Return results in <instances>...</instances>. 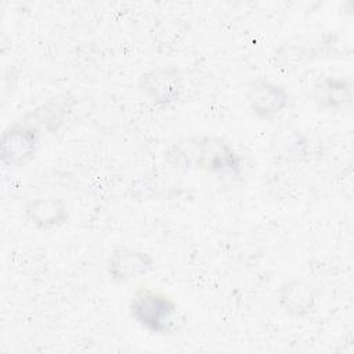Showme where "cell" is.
Here are the masks:
<instances>
[{
	"mask_svg": "<svg viewBox=\"0 0 354 354\" xmlns=\"http://www.w3.org/2000/svg\"><path fill=\"white\" fill-rule=\"evenodd\" d=\"M337 36L333 32L322 33L317 37L286 41L275 48L272 54L274 68H295L313 59L329 57L336 51Z\"/></svg>",
	"mask_w": 354,
	"mask_h": 354,
	"instance_id": "obj_3",
	"label": "cell"
},
{
	"mask_svg": "<svg viewBox=\"0 0 354 354\" xmlns=\"http://www.w3.org/2000/svg\"><path fill=\"white\" fill-rule=\"evenodd\" d=\"M153 267L155 260L148 252L127 245L113 248L106 259V272L116 283H127L145 277Z\"/></svg>",
	"mask_w": 354,
	"mask_h": 354,
	"instance_id": "obj_8",
	"label": "cell"
},
{
	"mask_svg": "<svg viewBox=\"0 0 354 354\" xmlns=\"http://www.w3.org/2000/svg\"><path fill=\"white\" fill-rule=\"evenodd\" d=\"M28 221L37 230H53L64 225L69 220V209L62 199L40 196L29 199L24 206Z\"/></svg>",
	"mask_w": 354,
	"mask_h": 354,
	"instance_id": "obj_11",
	"label": "cell"
},
{
	"mask_svg": "<svg viewBox=\"0 0 354 354\" xmlns=\"http://www.w3.org/2000/svg\"><path fill=\"white\" fill-rule=\"evenodd\" d=\"M40 133L22 123L12 122L1 136V162L8 166L22 167L30 163L39 148Z\"/></svg>",
	"mask_w": 354,
	"mask_h": 354,
	"instance_id": "obj_7",
	"label": "cell"
},
{
	"mask_svg": "<svg viewBox=\"0 0 354 354\" xmlns=\"http://www.w3.org/2000/svg\"><path fill=\"white\" fill-rule=\"evenodd\" d=\"M174 169L202 170L217 176L238 177L242 162L238 152L224 138L213 134H195L178 140L165 152Z\"/></svg>",
	"mask_w": 354,
	"mask_h": 354,
	"instance_id": "obj_1",
	"label": "cell"
},
{
	"mask_svg": "<svg viewBox=\"0 0 354 354\" xmlns=\"http://www.w3.org/2000/svg\"><path fill=\"white\" fill-rule=\"evenodd\" d=\"M311 98L319 109L343 111L353 100L351 82L344 76H322L314 83Z\"/></svg>",
	"mask_w": 354,
	"mask_h": 354,
	"instance_id": "obj_10",
	"label": "cell"
},
{
	"mask_svg": "<svg viewBox=\"0 0 354 354\" xmlns=\"http://www.w3.org/2000/svg\"><path fill=\"white\" fill-rule=\"evenodd\" d=\"M75 104L76 98L71 93H58L26 111L19 120L40 134H55L72 113Z\"/></svg>",
	"mask_w": 354,
	"mask_h": 354,
	"instance_id": "obj_6",
	"label": "cell"
},
{
	"mask_svg": "<svg viewBox=\"0 0 354 354\" xmlns=\"http://www.w3.org/2000/svg\"><path fill=\"white\" fill-rule=\"evenodd\" d=\"M127 311L140 328L158 336L176 335L184 325V317L177 301L171 296L148 286L134 290Z\"/></svg>",
	"mask_w": 354,
	"mask_h": 354,
	"instance_id": "obj_2",
	"label": "cell"
},
{
	"mask_svg": "<svg viewBox=\"0 0 354 354\" xmlns=\"http://www.w3.org/2000/svg\"><path fill=\"white\" fill-rule=\"evenodd\" d=\"M245 95L250 111L266 122H274L288 108L290 101V95L282 84L264 76L252 79Z\"/></svg>",
	"mask_w": 354,
	"mask_h": 354,
	"instance_id": "obj_4",
	"label": "cell"
},
{
	"mask_svg": "<svg viewBox=\"0 0 354 354\" xmlns=\"http://www.w3.org/2000/svg\"><path fill=\"white\" fill-rule=\"evenodd\" d=\"M271 147L274 148V153L286 160L300 162L308 158L311 153V148L306 136L300 134L297 130H281L275 131L274 138L271 140Z\"/></svg>",
	"mask_w": 354,
	"mask_h": 354,
	"instance_id": "obj_12",
	"label": "cell"
},
{
	"mask_svg": "<svg viewBox=\"0 0 354 354\" xmlns=\"http://www.w3.org/2000/svg\"><path fill=\"white\" fill-rule=\"evenodd\" d=\"M318 292L307 281L292 278L285 281L277 293L279 308L292 318H304L310 315L317 306Z\"/></svg>",
	"mask_w": 354,
	"mask_h": 354,
	"instance_id": "obj_9",
	"label": "cell"
},
{
	"mask_svg": "<svg viewBox=\"0 0 354 354\" xmlns=\"http://www.w3.org/2000/svg\"><path fill=\"white\" fill-rule=\"evenodd\" d=\"M140 91L156 106L165 108L177 102L183 91V76L176 65H163L142 73Z\"/></svg>",
	"mask_w": 354,
	"mask_h": 354,
	"instance_id": "obj_5",
	"label": "cell"
}]
</instances>
